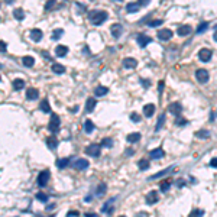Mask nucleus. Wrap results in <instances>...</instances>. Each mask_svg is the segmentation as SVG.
Returning <instances> with one entry per match:
<instances>
[{
	"mask_svg": "<svg viewBox=\"0 0 217 217\" xmlns=\"http://www.w3.org/2000/svg\"><path fill=\"white\" fill-rule=\"evenodd\" d=\"M89 19L94 26H99L107 20V13L104 10H91L89 13Z\"/></svg>",
	"mask_w": 217,
	"mask_h": 217,
	"instance_id": "1",
	"label": "nucleus"
},
{
	"mask_svg": "<svg viewBox=\"0 0 217 217\" xmlns=\"http://www.w3.org/2000/svg\"><path fill=\"white\" fill-rule=\"evenodd\" d=\"M60 125H61V120H60V116L52 113L51 116V120H49V125H48V129H49L52 133H56L60 130Z\"/></svg>",
	"mask_w": 217,
	"mask_h": 217,
	"instance_id": "2",
	"label": "nucleus"
},
{
	"mask_svg": "<svg viewBox=\"0 0 217 217\" xmlns=\"http://www.w3.org/2000/svg\"><path fill=\"white\" fill-rule=\"evenodd\" d=\"M100 150H101V145H97V143H91L85 148V154L89 156H93V158H97L100 155Z\"/></svg>",
	"mask_w": 217,
	"mask_h": 217,
	"instance_id": "3",
	"label": "nucleus"
},
{
	"mask_svg": "<svg viewBox=\"0 0 217 217\" xmlns=\"http://www.w3.org/2000/svg\"><path fill=\"white\" fill-rule=\"evenodd\" d=\"M195 77H197V80L200 81V83H207L208 81V78H210V74H208V71L207 70H204V68H200V70H197L195 71Z\"/></svg>",
	"mask_w": 217,
	"mask_h": 217,
	"instance_id": "4",
	"label": "nucleus"
},
{
	"mask_svg": "<svg viewBox=\"0 0 217 217\" xmlns=\"http://www.w3.org/2000/svg\"><path fill=\"white\" fill-rule=\"evenodd\" d=\"M49 178H51L49 171H48V169L42 171V172L38 175V184H39V187H45V185L48 184V181H49Z\"/></svg>",
	"mask_w": 217,
	"mask_h": 217,
	"instance_id": "5",
	"label": "nucleus"
},
{
	"mask_svg": "<svg viewBox=\"0 0 217 217\" xmlns=\"http://www.w3.org/2000/svg\"><path fill=\"white\" fill-rule=\"evenodd\" d=\"M212 51L207 49V48H203V49H200V52H198V58H200V61L203 62H208L210 60H212Z\"/></svg>",
	"mask_w": 217,
	"mask_h": 217,
	"instance_id": "6",
	"label": "nucleus"
},
{
	"mask_svg": "<svg viewBox=\"0 0 217 217\" xmlns=\"http://www.w3.org/2000/svg\"><path fill=\"white\" fill-rule=\"evenodd\" d=\"M146 203L149 204V206H152V204H155L156 201L159 200V195H158V193H156L155 190H152V191H149L148 194H146Z\"/></svg>",
	"mask_w": 217,
	"mask_h": 217,
	"instance_id": "7",
	"label": "nucleus"
},
{
	"mask_svg": "<svg viewBox=\"0 0 217 217\" xmlns=\"http://www.w3.org/2000/svg\"><path fill=\"white\" fill-rule=\"evenodd\" d=\"M89 164H90V162L87 161V159L80 158V159H77V161L74 162V168H75V169H78V171H83V169H87V168H89Z\"/></svg>",
	"mask_w": 217,
	"mask_h": 217,
	"instance_id": "8",
	"label": "nucleus"
},
{
	"mask_svg": "<svg viewBox=\"0 0 217 217\" xmlns=\"http://www.w3.org/2000/svg\"><path fill=\"white\" fill-rule=\"evenodd\" d=\"M158 38L161 41H168V39L172 38V31L171 29H161L158 32Z\"/></svg>",
	"mask_w": 217,
	"mask_h": 217,
	"instance_id": "9",
	"label": "nucleus"
},
{
	"mask_svg": "<svg viewBox=\"0 0 217 217\" xmlns=\"http://www.w3.org/2000/svg\"><path fill=\"white\" fill-rule=\"evenodd\" d=\"M168 111L171 114H174V116H179V113L183 111V107H181L179 103H172V104H169V107H168Z\"/></svg>",
	"mask_w": 217,
	"mask_h": 217,
	"instance_id": "10",
	"label": "nucleus"
},
{
	"mask_svg": "<svg viewBox=\"0 0 217 217\" xmlns=\"http://www.w3.org/2000/svg\"><path fill=\"white\" fill-rule=\"evenodd\" d=\"M136 39H138V44H139L140 48H145V46H146L148 44H150V42H152V39H150L149 36L143 35V34H139Z\"/></svg>",
	"mask_w": 217,
	"mask_h": 217,
	"instance_id": "11",
	"label": "nucleus"
},
{
	"mask_svg": "<svg viewBox=\"0 0 217 217\" xmlns=\"http://www.w3.org/2000/svg\"><path fill=\"white\" fill-rule=\"evenodd\" d=\"M164 156H165V152L162 148H158V149H154L149 152V158H152V159H161Z\"/></svg>",
	"mask_w": 217,
	"mask_h": 217,
	"instance_id": "12",
	"label": "nucleus"
},
{
	"mask_svg": "<svg viewBox=\"0 0 217 217\" xmlns=\"http://www.w3.org/2000/svg\"><path fill=\"white\" fill-rule=\"evenodd\" d=\"M29 36H31V39H32L34 42H39V41L42 39V36H44V34H42L41 29H32L31 34H29Z\"/></svg>",
	"mask_w": 217,
	"mask_h": 217,
	"instance_id": "13",
	"label": "nucleus"
},
{
	"mask_svg": "<svg viewBox=\"0 0 217 217\" xmlns=\"http://www.w3.org/2000/svg\"><path fill=\"white\" fill-rule=\"evenodd\" d=\"M110 32H111V35H113L114 38H119V36L122 35V32H123L122 25H119V23H114V25H111Z\"/></svg>",
	"mask_w": 217,
	"mask_h": 217,
	"instance_id": "14",
	"label": "nucleus"
},
{
	"mask_svg": "<svg viewBox=\"0 0 217 217\" xmlns=\"http://www.w3.org/2000/svg\"><path fill=\"white\" fill-rule=\"evenodd\" d=\"M154 113H155V106L149 103V104H145L143 106V114L145 117H152L154 116Z\"/></svg>",
	"mask_w": 217,
	"mask_h": 217,
	"instance_id": "15",
	"label": "nucleus"
},
{
	"mask_svg": "<svg viewBox=\"0 0 217 217\" xmlns=\"http://www.w3.org/2000/svg\"><path fill=\"white\" fill-rule=\"evenodd\" d=\"M177 34L179 36H187V35L191 34V26L190 25H181L178 28V31H177Z\"/></svg>",
	"mask_w": 217,
	"mask_h": 217,
	"instance_id": "16",
	"label": "nucleus"
},
{
	"mask_svg": "<svg viewBox=\"0 0 217 217\" xmlns=\"http://www.w3.org/2000/svg\"><path fill=\"white\" fill-rule=\"evenodd\" d=\"M142 7V5H140L139 2H136V3H128L126 5V10H128V13H135V12H138Z\"/></svg>",
	"mask_w": 217,
	"mask_h": 217,
	"instance_id": "17",
	"label": "nucleus"
},
{
	"mask_svg": "<svg viewBox=\"0 0 217 217\" xmlns=\"http://www.w3.org/2000/svg\"><path fill=\"white\" fill-rule=\"evenodd\" d=\"M94 107H96V99H93V97L87 99V101H85V113H91L94 110Z\"/></svg>",
	"mask_w": 217,
	"mask_h": 217,
	"instance_id": "18",
	"label": "nucleus"
},
{
	"mask_svg": "<svg viewBox=\"0 0 217 217\" xmlns=\"http://www.w3.org/2000/svg\"><path fill=\"white\" fill-rule=\"evenodd\" d=\"M107 93H109V89L104 87V85H99V87H96V90H94L96 97H103V96H106Z\"/></svg>",
	"mask_w": 217,
	"mask_h": 217,
	"instance_id": "19",
	"label": "nucleus"
},
{
	"mask_svg": "<svg viewBox=\"0 0 217 217\" xmlns=\"http://www.w3.org/2000/svg\"><path fill=\"white\" fill-rule=\"evenodd\" d=\"M138 65V61L135 58H125L123 60V67L125 68H135Z\"/></svg>",
	"mask_w": 217,
	"mask_h": 217,
	"instance_id": "20",
	"label": "nucleus"
},
{
	"mask_svg": "<svg viewBox=\"0 0 217 217\" xmlns=\"http://www.w3.org/2000/svg\"><path fill=\"white\" fill-rule=\"evenodd\" d=\"M39 96V91L36 89H28V91H26V99L28 100H36Z\"/></svg>",
	"mask_w": 217,
	"mask_h": 217,
	"instance_id": "21",
	"label": "nucleus"
},
{
	"mask_svg": "<svg viewBox=\"0 0 217 217\" xmlns=\"http://www.w3.org/2000/svg\"><path fill=\"white\" fill-rule=\"evenodd\" d=\"M68 54V48L65 45H58L55 48V55L56 56H64Z\"/></svg>",
	"mask_w": 217,
	"mask_h": 217,
	"instance_id": "22",
	"label": "nucleus"
},
{
	"mask_svg": "<svg viewBox=\"0 0 217 217\" xmlns=\"http://www.w3.org/2000/svg\"><path fill=\"white\" fill-rule=\"evenodd\" d=\"M46 145H48L49 149H55L56 146H58V139H56L55 136H49V138L46 139Z\"/></svg>",
	"mask_w": 217,
	"mask_h": 217,
	"instance_id": "23",
	"label": "nucleus"
},
{
	"mask_svg": "<svg viewBox=\"0 0 217 217\" xmlns=\"http://www.w3.org/2000/svg\"><path fill=\"white\" fill-rule=\"evenodd\" d=\"M128 142L129 143H136V142H139L140 140V133H138V132H135V133H130L128 135Z\"/></svg>",
	"mask_w": 217,
	"mask_h": 217,
	"instance_id": "24",
	"label": "nucleus"
},
{
	"mask_svg": "<svg viewBox=\"0 0 217 217\" xmlns=\"http://www.w3.org/2000/svg\"><path fill=\"white\" fill-rule=\"evenodd\" d=\"M93 130H94V123L91 122L90 119H87V120L84 122V132H85V133H91Z\"/></svg>",
	"mask_w": 217,
	"mask_h": 217,
	"instance_id": "25",
	"label": "nucleus"
},
{
	"mask_svg": "<svg viewBox=\"0 0 217 217\" xmlns=\"http://www.w3.org/2000/svg\"><path fill=\"white\" fill-rule=\"evenodd\" d=\"M22 62H23V65L25 67H34V64H35V58L34 56H23L22 58Z\"/></svg>",
	"mask_w": 217,
	"mask_h": 217,
	"instance_id": "26",
	"label": "nucleus"
},
{
	"mask_svg": "<svg viewBox=\"0 0 217 217\" xmlns=\"http://www.w3.org/2000/svg\"><path fill=\"white\" fill-rule=\"evenodd\" d=\"M174 169V167H169V168H167V169H164V171H161V172H158V174H155V175H152L149 179H156V178H161V177H164L165 174H168V172H171Z\"/></svg>",
	"mask_w": 217,
	"mask_h": 217,
	"instance_id": "27",
	"label": "nucleus"
},
{
	"mask_svg": "<svg viewBox=\"0 0 217 217\" xmlns=\"http://www.w3.org/2000/svg\"><path fill=\"white\" fill-rule=\"evenodd\" d=\"M52 71L55 74H64L65 72V67L61 64H52Z\"/></svg>",
	"mask_w": 217,
	"mask_h": 217,
	"instance_id": "28",
	"label": "nucleus"
},
{
	"mask_svg": "<svg viewBox=\"0 0 217 217\" xmlns=\"http://www.w3.org/2000/svg\"><path fill=\"white\" fill-rule=\"evenodd\" d=\"M41 110L44 111V113H49L51 111V107H49V103H48V100L46 99H44V100L41 101Z\"/></svg>",
	"mask_w": 217,
	"mask_h": 217,
	"instance_id": "29",
	"label": "nucleus"
},
{
	"mask_svg": "<svg viewBox=\"0 0 217 217\" xmlns=\"http://www.w3.org/2000/svg\"><path fill=\"white\" fill-rule=\"evenodd\" d=\"M164 123H165V113H162L161 116H159V119H158V123H156V126H155L156 132H158V130H161L162 126H164Z\"/></svg>",
	"mask_w": 217,
	"mask_h": 217,
	"instance_id": "30",
	"label": "nucleus"
},
{
	"mask_svg": "<svg viewBox=\"0 0 217 217\" xmlns=\"http://www.w3.org/2000/svg\"><path fill=\"white\" fill-rule=\"evenodd\" d=\"M25 87V81L20 80V78H16L15 81H13V89L15 90H22Z\"/></svg>",
	"mask_w": 217,
	"mask_h": 217,
	"instance_id": "31",
	"label": "nucleus"
},
{
	"mask_svg": "<svg viewBox=\"0 0 217 217\" xmlns=\"http://www.w3.org/2000/svg\"><path fill=\"white\" fill-rule=\"evenodd\" d=\"M204 214V210H201V208H194V210H191L188 217H203Z\"/></svg>",
	"mask_w": 217,
	"mask_h": 217,
	"instance_id": "32",
	"label": "nucleus"
},
{
	"mask_svg": "<svg viewBox=\"0 0 217 217\" xmlns=\"http://www.w3.org/2000/svg\"><path fill=\"white\" fill-rule=\"evenodd\" d=\"M106 191H107L106 184H99V185H97V190H96V194H97V195H103Z\"/></svg>",
	"mask_w": 217,
	"mask_h": 217,
	"instance_id": "33",
	"label": "nucleus"
},
{
	"mask_svg": "<svg viewBox=\"0 0 217 217\" xmlns=\"http://www.w3.org/2000/svg\"><path fill=\"white\" fill-rule=\"evenodd\" d=\"M13 16L16 17L17 20H23L25 19V13H23L22 9H16V10L13 12Z\"/></svg>",
	"mask_w": 217,
	"mask_h": 217,
	"instance_id": "34",
	"label": "nucleus"
},
{
	"mask_svg": "<svg viewBox=\"0 0 217 217\" xmlns=\"http://www.w3.org/2000/svg\"><path fill=\"white\" fill-rule=\"evenodd\" d=\"M138 167H139L140 171H145V169L149 168V162L146 161V159H140V161L138 162Z\"/></svg>",
	"mask_w": 217,
	"mask_h": 217,
	"instance_id": "35",
	"label": "nucleus"
},
{
	"mask_svg": "<svg viewBox=\"0 0 217 217\" xmlns=\"http://www.w3.org/2000/svg\"><path fill=\"white\" fill-rule=\"evenodd\" d=\"M68 162H70V159H68V158H64V159H58V161H56V167L60 168V169H61V168H65L68 165Z\"/></svg>",
	"mask_w": 217,
	"mask_h": 217,
	"instance_id": "36",
	"label": "nucleus"
},
{
	"mask_svg": "<svg viewBox=\"0 0 217 217\" xmlns=\"http://www.w3.org/2000/svg\"><path fill=\"white\" fill-rule=\"evenodd\" d=\"M169 185H171V181H168V179H165V181H162L161 183V191L162 193H167L168 190H169Z\"/></svg>",
	"mask_w": 217,
	"mask_h": 217,
	"instance_id": "37",
	"label": "nucleus"
},
{
	"mask_svg": "<svg viewBox=\"0 0 217 217\" xmlns=\"http://www.w3.org/2000/svg\"><path fill=\"white\" fill-rule=\"evenodd\" d=\"M113 201H114V198H113V200H111V201H107L106 204L103 206V208H101V212H103V213H106V214H109V213H111V210H113V208H111L110 203H113Z\"/></svg>",
	"mask_w": 217,
	"mask_h": 217,
	"instance_id": "38",
	"label": "nucleus"
},
{
	"mask_svg": "<svg viewBox=\"0 0 217 217\" xmlns=\"http://www.w3.org/2000/svg\"><path fill=\"white\" fill-rule=\"evenodd\" d=\"M62 35H64V31H62V29H55V31H54V32H52V39H60L62 36Z\"/></svg>",
	"mask_w": 217,
	"mask_h": 217,
	"instance_id": "39",
	"label": "nucleus"
},
{
	"mask_svg": "<svg viewBox=\"0 0 217 217\" xmlns=\"http://www.w3.org/2000/svg\"><path fill=\"white\" fill-rule=\"evenodd\" d=\"M197 138H210V132L208 130H198L197 133H195Z\"/></svg>",
	"mask_w": 217,
	"mask_h": 217,
	"instance_id": "40",
	"label": "nucleus"
},
{
	"mask_svg": "<svg viewBox=\"0 0 217 217\" xmlns=\"http://www.w3.org/2000/svg\"><path fill=\"white\" fill-rule=\"evenodd\" d=\"M207 28H208V23H207V22H201L200 26L197 28V34H203V32H204Z\"/></svg>",
	"mask_w": 217,
	"mask_h": 217,
	"instance_id": "41",
	"label": "nucleus"
},
{
	"mask_svg": "<svg viewBox=\"0 0 217 217\" xmlns=\"http://www.w3.org/2000/svg\"><path fill=\"white\" fill-rule=\"evenodd\" d=\"M36 198H38L39 201H42V203H46V201H48V195L44 194V193H38V194H36Z\"/></svg>",
	"mask_w": 217,
	"mask_h": 217,
	"instance_id": "42",
	"label": "nucleus"
},
{
	"mask_svg": "<svg viewBox=\"0 0 217 217\" xmlns=\"http://www.w3.org/2000/svg\"><path fill=\"white\" fill-rule=\"evenodd\" d=\"M111 145H113V142H111L110 138H106V139H103V142H101V146H104V148H110Z\"/></svg>",
	"mask_w": 217,
	"mask_h": 217,
	"instance_id": "43",
	"label": "nucleus"
},
{
	"mask_svg": "<svg viewBox=\"0 0 217 217\" xmlns=\"http://www.w3.org/2000/svg\"><path fill=\"white\" fill-rule=\"evenodd\" d=\"M159 25H162V20H161V19H158V20H152V22H149V26H150V28H156V26H159Z\"/></svg>",
	"mask_w": 217,
	"mask_h": 217,
	"instance_id": "44",
	"label": "nucleus"
},
{
	"mask_svg": "<svg viewBox=\"0 0 217 217\" xmlns=\"http://www.w3.org/2000/svg\"><path fill=\"white\" fill-rule=\"evenodd\" d=\"M130 120H132V122H140V117H139V114H138V113H132V114H130Z\"/></svg>",
	"mask_w": 217,
	"mask_h": 217,
	"instance_id": "45",
	"label": "nucleus"
},
{
	"mask_svg": "<svg viewBox=\"0 0 217 217\" xmlns=\"http://www.w3.org/2000/svg\"><path fill=\"white\" fill-rule=\"evenodd\" d=\"M187 120H184V119H177V120H175V125H178V126H185V125H187Z\"/></svg>",
	"mask_w": 217,
	"mask_h": 217,
	"instance_id": "46",
	"label": "nucleus"
},
{
	"mask_svg": "<svg viewBox=\"0 0 217 217\" xmlns=\"http://www.w3.org/2000/svg\"><path fill=\"white\" fill-rule=\"evenodd\" d=\"M78 216H80L78 212H68L67 213V217H78Z\"/></svg>",
	"mask_w": 217,
	"mask_h": 217,
	"instance_id": "47",
	"label": "nucleus"
},
{
	"mask_svg": "<svg viewBox=\"0 0 217 217\" xmlns=\"http://www.w3.org/2000/svg\"><path fill=\"white\" fill-rule=\"evenodd\" d=\"M52 6H54V0H49V2H48V3L45 5V10H49Z\"/></svg>",
	"mask_w": 217,
	"mask_h": 217,
	"instance_id": "48",
	"label": "nucleus"
},
{
	"mask_svg": "<svg viewBox=\"0 0 217 217\" xmlns=\"http://www.w3.org/2000/svg\"><path fill=\"white\" fill-rule=\"evenodd\" d=\"M210 167L217 168V158H213V159H212V162H210Z\"/></svg>",
	"mask_w": 217,
	"mask_h": 217,
	"instance_id": "49",
	"label": "nucleus"
},
{
	"mask_svg": "<svg viewBox=\"0 0 217 217\" xmlns=\"http://www.w3.org/2000/svg\"><path fill=\"white\" fill-rule=\"evenodd\" d=\"M140 83H142V85H143V87H146V89H148V87H149L150 84H149V81H148V80H146V81H145V80H140Z\"/></svg>",
	"mask_w": 217,
	"mask_h": 217,
	"instance_id": "50",
	"label": "nucleus"
},
{
	"mask_svg": "<svg viewBox=\"0 0 217 217\" xmlns=\"http://www.w3.org/2000/svg\"><path fill=\"white\" fill-rule=\"evenodd\" d=\"M0 44H2V52H5V51L7 49V48H6V44H5V41H2Z\"/></svg>",
	"mask_w": 217,
	"mask_h": 217,
	"instance_id": "51",
	"label": "nucleus"
},
{
	"mask_svg": "<svg viewBox=\"0 0 217 217\" xmlns=\"http://www.w3.org/2000/svg\"><path fill=\"white\" fill-rule=\"evenodd\" d=\"M132 154H133V150H132V149H126V155H128V156H130Z\"/></svg>",
	"mask_w": 217,
	"mask_h": 217,
	"instance_id": "52",
	"label": "nucleus"
},
{
	"mask_svg": "<svg viewBox=\"0 0 217 217\" xmlns=\"http://www.w3.org/2000/svg\"><path fill=\"white\" fill-rule=\"evenodd\" d=\"M139 3H140L142 6H148V5H149V2H143V0H140Z\"/></svg>",
	"mask_w": 217,
	"mask_h": 217,
	"instance_id": "53",
	"label": "nucleus"
},
{
	"mask_svg": "<svg viewBox=\"0 0 217 217\" xmlns=\"http://www.w3.org/2000/svg\"><path fill=\"white\" fill-rule=\"evenodd\" d=\"M85 217H97V214H93V213H89V214H85Z\"/></svg>",
	"mask_w": 217,
	"mask_h": 217,
	"instance_id": "54",
	"label": "nucleus"
},
{
	"mask_svg": "<svg viewBox=\"0 0 217 217\" xmlns=\"http://www.w3.org/2000/svg\"><path fill=\"white\" fill-rule=\"evenodd\" d=\"M177 184H178V187H179V185H184V179H178V181H177Z\"/></svg>",
	"mask_w": 217,
	"mask_h": 217,
	"instance_id": "55",
	"label": "nucleus"
},
{
	"mask_svg": "<svg viewBox=\"0 0 217 217\" xmlns=\"http://www.w3.org/2000/svg\"><path fill=\"white\" fill-rule=\"evenodd\" d=\"M54 207H55V204H49V206L46 207V210H52V208H54Z\"/></svg>",
	"mask_w": 217,
	"mask_h": 217,
	"instance_id": "56",
	"label": "nucleus"
},
{
	"mask_svg": "<svg viewBox=\"0 0 217 217\" xmlns=\"http://www.w3.org/2000/svg\"><path fill=\"white\" fill-rule=\"evenodd\" d=\"M162 89H164V81H161V83H159V91H162Z\"/></svg>",
	"mask_w": 217,
	"mask_h": 217,
	"instance_id": "57",
	"label": "nucleus"
},
{
	"mask_svg": "<svg viewBox=\"0 0 217 217\" xmlns=\"http://www.w3.org/2000/svg\"><path fill=\"white\" fill-rule=\"evenodd\" d=\"M213 38H214V41L217 42V31H214V34H213Z\"/></svg>",
	"mask_w": 217,
	"mask_h": 217,
	"instance_id": "58",
	"label": "nucleus"
},
{
	"mask_svg": "<svg viewBox=\"0 0 217 217\" xmlns=\"http://www.w3.org/2000/svg\"><path fill=\"white\" fill-rule=\"evenodd\" d=\"M214 31H217V25H214Z\"/></svg>",
	"mask_w": 217,
	"mask_h": 217,
	"instance_id": "59",
	"label": "nucleus"
},
{
	"mask_svg": "<svg viewBox=\"0 0 217 217\" xmlns=\"http://www.w3.org/2000/svg\"><path fill=\"white\" fill-rule=\"evenodd\" d=\"M119 217H126V216H119Z\"/></svg>",
	"mask_w": 217,
	"mask_h": 217,
	"instance_id": "60",
	"label": "nucleus"
}]
</instances>
